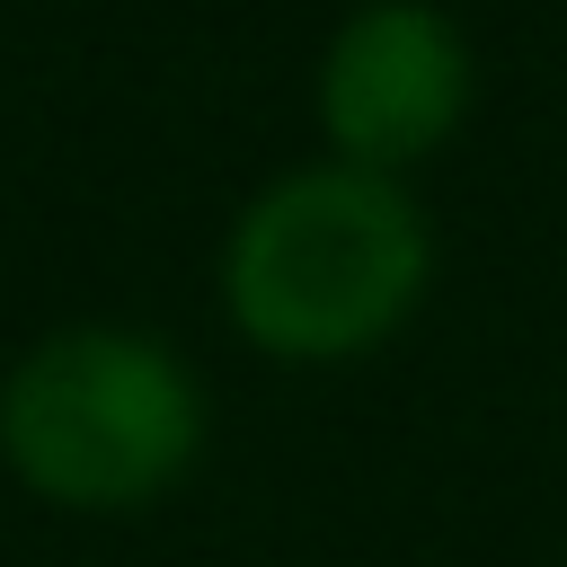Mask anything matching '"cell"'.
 Segmentation results:
<instances>
[{"mask_svg": "<svg viewBox=\"0 0 567 567\" xmlns=\"http://www.w3.org/2000/svg\"><path fill=\"white\" fill-rule=\"evenodd\" d=\"M434 221L381 168L319 159L257 186L221 239V310L275 363H354L416 319Z\"/></svg>", "mask_w": 567, "mask_h": 567, "instance_id": "cell-1", "label": "cell"}, {"mask_svg": "<svg viewBox=\"0 0 567 567\" xmlns=\"http://www.w3.org/2000/svg\"><path fill=\"white\" fill-rule=\"evenodd\" d=\"M204 452V381L151 328H53L0 381V461L62 514H133Z\"/></svg>", "mask_w": 567, "mask_h": 567, "instance_id": "cell-2", "label": "cell"}, {"mask_svg": "<svg viewBox=\"0 0 567 567\" xmlns=\"http://www.w3.org/2000/svg\"><path fill=\"white\" fill-rule=\"evenodd\" d=\"M470 115V44L434 0H363L319 53L328 159L408 177Z\"/></svg>", "mask_w": 567, "mask_h": 567, "instance_id": "cell-3", "label": "cell"}]
</instances>
